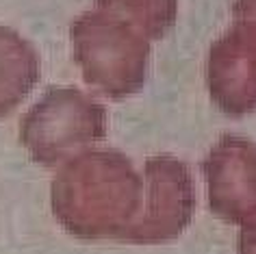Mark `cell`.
<instances>
[{"label":"cell","mask_w":256,"mask_h":254,"mask_svg":"<svg viewBox=\"0 0 256 254\" xmlns=\"http://www.w3.org/2000/svg\"><path fill=\"white\" fill-rule=\"evenodd\" d=\"M96 9L135 26L148 40H161L178 14V0H96Z\"/></svg>","instance_id":"obj_8"},{"label":"cell","mask_w":256,"mask_h":254,"mask_svg":"<svg viewBox=\"0 0 256 254\" xmlns=\"http://www.w3.org/2000/svg\"><path fill=\"white\" fill-rule=\"evenodd\" d=\"M239 254H256V211L241 222Z\"/></svg>","instance_id":"obj_9"},{"label":"cell","mask_w":256,"mask_h":254,"mask_svg":"<svg viewBox=\"0 0 256 254\" xmlns=\"http://www.w3.org/2000/svg\"><path fill=\"white\" fill-rule=\"evenodd\" d=\"M104 135V106L76 87H50L20 120V142L42 168H61Z\"/></svg>","instance_id":"obj_3"},{"label":"cell","mask_w":256,"mask_h":254,"mask_svg":"<svg viewBox=\"0 0 256 254\" xmlns=\"http://www.w3.org/2000/svg\"><path fill=\"white\" fill-rule=\"evenodd\" d=\"M50 204L74 237L122 239L142 213L144 176L118 150H85L54 174Z\"/></svg>","instance_id":"obj_1"},{"label":"cell","mask_w":256,"mask_h":254,"mask_svg":"<svg viewBox=\"0 0 256 254\" xmlns=\"http://www.w3.org/2000/svg\"><path fill=\"white\" fill-rule=\"evenodd\" d=\"M206 85L213 102L228 116L256 109V24L234 22L213 42Z\"/></svg>","instance_id":"obj_6"},{"label":"cell","mask_w":256,"mask_h":254,"mask_svg":"<svg viewBox=\"0 0 256 254\" xmlns=\"http://www.w3.org/2000/svg\"><path fill=\"white\" fill-rule=\"evenodd\" d=\"M42 63L33 44L0 24V120L18 109L40 80Z\"/></svg>","instance_id":"obj_7"},{"label":"cell","mask_w":256,"mask_h":254,"mask_svg":"<svg viewBox=\"0 0 256 254\" xmlns=\"http://www.w3.org/2000/svg\"><path fill=\"white\" fill-rule=\"evenodd\" d=\"M196 211V185L187 163L170 154L144 163V206L122 241L139 246L168 244L191 224Z\"/></svg>","instance_id":"obj_4"},{"label":"cell","mask_w":256,"mask_h":254,"mask_svg":"<svg viewBox=\"0 0 256 254\" xmlns=\"http://www.w3.org/2000/svg\"><path fill=\"white\" fill-rule=\"evenodd\" d=\"M70 35L76 66L98 94L122 100L144 87L152 48L135 26L92 9L72 22Z\"/></svg>","instance_id":"obj_2"},{"label":"cell","mask_w":256,"mask_h":254,"mask_svg":"<svg viewBox=\"0 0 256 254\" xmlns=\"http://www.w3.org/2000/svg\"><path fill=\"white\" fill-rule=\"evenodd\" d=\"M234 22L256 24V0H234Z\"/></svg>","instance_id":"obj_10"},{"label":"cell","mask_w":256,"mask_h":254,"mask_svg":"<svg viewBox=\"0 0 256 254\" xmlns=\"http://www.w3.org/2000/svg\"><path fill=\"white\" fill-rule=\"evenodd\" d=\"M208 206L228 224H241L256 211V144L222 135L202 163Z\"/></svg>","instance_id":"obj_5"}]
</instances>
